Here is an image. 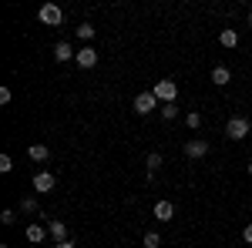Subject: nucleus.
<instances>
[{"label": "nucleus", "mask_w": 252, "mask_h": 248, "mask_svg": "<svg viewBox=\"0 0 252 248\" xmlns=\"http://www.w3.org/2000/svg\"><path fill=\"white\" fill-rule=\"evenodd\" d=\"M152 91H155V97L161 101V104H175V97H178V84H175V81H158Z\"/></svg>", "instance_id": "f257e3e1"}, {"label": "nucleus", "mask_w": 252, "mask_h": 248, "mask_svg": "<svg viewBox=\"0 0 252 248\" xmlns=\"http://www.w3.org/2000/svg\"><path fill=\"white\" fill-rule=\"evenodd\" d=\"M252 131V124H249V117H232L229 124H225V134L232 138V141H242L246 134Z\"/></svg>", "instance_id": "f03ea898"}, {"label": "nucleus", "mask_w": 252, "mask_h": 248, "mask_svg": "<svg viewBox=\"0 0 252 248\" xmlns=\"http://www.w3.org/2000/svg\"><path fill=\"white\" fill-rule=\"evenodd\" d=\"M37 17H40V24H47V27H58L61 20H64V14H61L58 3H44L37 10Z\"/></svg>", "instance_id": "7ed1b4c3"}, {"label": "nucleus", "mask_w": 252, "mask_h": 248, "mask_svg": "<svg viewBox=\"0 0 252 248\" xmlns=\"http://www.w3.org/2000/svg\"><path fill=\"white\" fill-rule=\"evenodd\" d=\"M158 108V97H155V91H141V94L135 97V111L138 114H152Z\"/></svg>", "instance_id": "20e7f679"}, {"label": "nucleus", "mask_w": 252, "mask_h": 248, "mask_svg": "<svg viewBox=\"0 0 252 248\" xmlns=\"http://www.w3.org/2000/svg\"><path fill=\"white\" fill-rule=\"evenodd\" d=\"M58 188V178L51 171H40V174H34V191H40V194H47V191H54Z\"/></svg>", "instance_id": "39448f33"}, {"label": "nucleus", "mask_w": 252, "mask_h": 248, "mask_svg": "<svg viewBox=\"0 0 252 248\" xmlns=\"http://www.w3.org/2000/svg\"><path fill=\"white\" fill-rule=\"evenodd\" d=\"M74 60H78V67L88 71V67H94V64H97V51H94V47H81Z\"/></svg>", "instance_id": "423d86ee"}, {"label": "nucleus", "mask_w": 252, "mask_h": 248, "mask_svg": "<svg viewBox=\"0 0 252 248\" xmlns=\"http://www.w3.org/2000/svg\"><path fill=\"white\" fill-rule=\"evenodd\" d=\"M185 154H189V158H205V154H209V141H202V138L189 141V144H185Z\"/></svg>", "instance_id": "0eeeda50"}, {"label": "nucleus", "mask_w": 252, "mask_h": 248, "mask_svg": "<svg viewBox=\"0 0 252 248\" xmlns=\"http://www.w3.org/2000/svg\"><path fill=\"white\" fill-rule=\"evenodd\" d=\"M47 235L54 238V245L58 242H67V225L64 221H47Z\"/></svg>", "instance_id": "6e6552de"}, {"label": "nucleus", "mask_w": 252, "mask_h": 248, "mask_svg": "<svg viewBox=\"0 0 252 248\" xmlns=\"http://www.w3.org/2000/svg\"><path fill=\"white\" fill-rule=\"evenodd\" d=\"M155 218L158 221H172L175 218V205L172 201H155Z\"/></svg>", "instance_id": "1a4fd4ad"}, {"label": "nucleus", "mask_w": 252, "mask_h": 248, "mask_svg": "<svg viewBox=\"0 0 252 248\" xmlns=\"http://www.w3.org/2000/svg\"><path fill=\"white\" fill-rule=\"evenodd\" d=\"M232 81V71L225 67V64H219V67H212V84H219V87H225Z\"/></svg>", "instance_id": "9d476101"}, {"label": "nucleus", "mask_w": 252, "mask_h": 248, "mask_svg": "<svg viewBox=\"0 0 252 248\" xmlns=\"http://www.w3.org/2000/svg\"><path fill=\"white\" fill-rule=\"evenodd\" d=\"M71 57H78V51H74L67 40H61L58 47H54V60H71Z\"/></svg>", "instance_id": "9b49d317"}, {"label": "nucleus", "mask_w": 252, "mask_h": 248, "mask_svg": "<svg viewBox=\"0 0 252 248\" xmlns=\"http://www.w3.org/2000/svg\"><path fill=\"white\" fill-rule=\"evenodd\" d=\"M219 44H222V47H235V44H239V30H232V27H225V30L219 34Z\"/></svg>", "instance_id": "f8f14e48"}, {"label": "nucleus", "mask_w": 252, "mask_h": 248, "mask_svg": "<svg viewBox=\"0 0 252 248\" xmlns=\"http://www.w3.org/2000/svg\"><path fill=\"white\" fill-rule=\"evenodd\" d=\"M24 235H27V242H34V245H37V242H44V238H47V231L40 228V225H31V228L24 231Z\"/></svg>", "instance_id": "ddd939ff"}, {"label": "nucleus", "mask_w": 252, "mask_h": 248, "mask_svg": "<svg viewBox=\"0 0 252 248\" xmlns=\"http://www.w3.org/2000/svg\"><path fill=\"white\" fill-rule=\"evenodd\" d=\"M31 158H34V161H47V158H51L47 144H31Z\"/></svg>", "instance_id": "4468645a"}, {"label": "nucleus", "mask_w": 252, "mask_h": 248, "mask_svg": "<svg viewBox=\"0 0 252 248\" xmlns=\"http://www.w3.org/2000/svg\"><path fill=\"white\" fill-rule=\"evenodd\" d=\"M158 168H161V154L152 151V154H148V174H155Z\"/></svg>", "instance_id": "2eb2a0df"}, {"label": "nucleus", "mask_w": 252, "mask_h": 248, "mask_svg": "<svg viewBox=\"0 0 252 248\" xmlns=\"http://www.w3.org/2000/svg\"><path fill=\"white\" fill-rule=\"evenodd\" d=\"M20 211H27V215H37V201H34V198H20Z\"/></svg>", "instance_id": "dca6fc26"}, {"label": "nucleus", "mask_w": 252, "mask_h": 248, "mask_svg": "<svg viewBox=\"0 0 252 248\" xmlns=\"http://www.w3.org/2000/svg\"><path fill=\"white\" fill-rule=\"evenodd\" d=\"M141 245H145V248H158V245H161V238H158L155 231H148V235L141 238Z\"/></svg>", "instance_id": "f3484780"}, {"label": "nucleus", "mask_w": 252, "mask_h": 248, "mask_svg": "<svg viewBox=\"0 0 252 248\" xmlns=\"http://www.w3.org/2000/svg\"><path fill=\"white\" fill-rule=\"evenodd\" d=\"M161 117H165V121H175V117H178V104H165V108H161Z\"/></svg>", "instance_id": "a211bd4d"}, {"label": "nucleus", "mask_w": 252, "mask_h": 248, "mask_svg": "<svg viewBox=\"0 0 252 248\" xmlns=\"http://www.w3.org/2000/svg\"><path fill=\"white\" fill-rule=\"evenodd\" d=\"M185 124H189L192 131H198V128H202V114H198V111H192V114L185 117Z\"/></svg>", "instance_id": "6ab92c4d"}, {"label": "nucleus", "mask_w": 252, "mask_h": 248, "mask_svg": "<svg viewBox=\"0 0 252 248\" xmlns=\"http://www.w3.org/2000/svg\"><path fill=\"white\" fill-rule=\"evenodd\" d=\"M78 37L81 40H91V37H94V27H91V24H81V27H78Z\"/></svg>", "instance_id": "aec40b11"}, {"label": "nucleus", "mask_w": 252, "mask_h": 248, "mask_svg": "<svg viewBox=\"0 0 252 248\" xmlns=\"http://www.w3.org/2000/svg\"><path fill=\"white\" fill-rule=\"evenodd\" d=\"M10 168H14V158H10V154H0V171L7 174Z\"/></svg>", "instance_id": "412c9836"}, {"label": "nucleus", "mask_w": 252, "mask_h": 248, "mask_svg": "<svg viewBox=\"0 0 252 248\" xmlns=\"http://www.w3.org/2000/svg\"><path fill=\"white\" fill-rule=\"evenodd\" d=\"M0 221H3V225H14V221H17V215L7 208V211H0Z\"/></svg>", "instance_id": "4be33fe9"}, {"label": "nucleus", "mask_w": 252, "mask_h": 248, "mask_svg": "<svg viewBox=\"0 0 252 248\" xmlns=\"http://www.w3.org/2000/svg\"><path fill=\"white\" fill-rule=\"evenodd\" d=\"M0 104H10V87H0Z\"/></svg>", "instance_id": "5701e85b"}, {"label": "nucleus", "mask_w": 252, "mask_h": 248, "mask_svg": "<svg viewBox=\"0 0 252 248\" xmlns=\"http://www.w3.org/2000/svg\"><path fill=\"white\" fill-rule=\"evenodd\" d=\"M242 242H249V245H252V225H246V228H242Z\"/></svg>", "instance_id": "b1692460"}, {"label": "nucleus", "mask_w": 252, "mask_h": 248, "mask_svg": "<svg viewBox=\"0 0 252 248\" xmlns=\"http://www.w3.org/2000/svg\"><path fill=\"white\" fill-rule=\"evenodd\" d=\"M54 248H74V242H58Z\"/></svg>", "instance_id": "393cba45"}, {"label": "nucleus", "mask_w": 252, "mask_h": 248, "mask_svg": "<svg viewBox=\"0 0 252 248\" xmlns=\"http://www.w3.org/2000/svg\"><path fill=\"white\" fill-rule=\"evenodd\" d=\"M249 24H252V10H249Z\"/></svg>", "instance_id": "a878e982"}, {"label": "nucleus", "mask_w": 252, "mask_h": 248, "mask_svg": "<svg viewBox=\"0 0 252 248\" xmlns=\"http://www.w3.org/2000/svg\"><path fill=\"white\" fill-rule=\"evenodd\" d=\"M249 174H252V161H249Z\"/></svg>", "instance_id": "bb28decb"}, {"label": "nucleus", "mask_w": 252, "mask_h": 248, "mask_svg": "<svg viewBox=\"0 0 252 248\" xmlns=\"http://www.w3.org/2000/svg\"><path fill=\"white\" fill-rule=\"evenodd\" d=\"M0 248H7V245H0Z\"/></svg>", "instance_id": "cd10ccee"}]
</instances>
